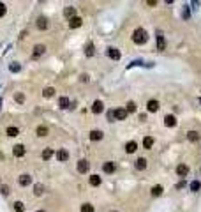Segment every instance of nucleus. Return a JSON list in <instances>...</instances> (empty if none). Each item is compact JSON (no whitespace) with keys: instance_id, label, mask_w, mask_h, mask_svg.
<instances>
[{"instance_id":"nucleus-1","label":"nucleus","mask_w":201,"mask_h":212,"mask_svg":"<svg viewBox=\"0 0 201 212\" xmlns=\"http://www.w3.org/2000/svg\"><path fill=\"white\" fill-rule=\"evenodd\" d=\"M132 41H134V44H145L148 41L146 30L145 28H136L134 32H132Z\"/></svg>"},{"instance_id":"nucleus-2","label":"nucleus","mask_w":201,"mask_h":212,"mask_svg":"<svg viewBox=\"0 0 201 212\" xmlns=\"http://www.w3.org/2000/svg\"><path fill=\"white\" fill-rule=\"evenodd\" d=\"M127 110H124V108H116V110H113V117H115V120H125L127 118Z\"/></svg>"},{"instance_id":"nucleus-3","label":"nucleus","mask_w":201,"mask_h":212,"mask_svg":"<svg viewBox=\"0 0 201 212\" xmlns=\"http://www.w3.org/2000/svg\"><path fill=\"white\" fill-rule=\"evenodd\" d=\"M106 53H108V57H110L111 60H120V57H122L120 49H116V48H113V46L106 49Z\"/></svg>"},{"instance_id":"nucleus-4","label":"nucleus","mask_w":201,"mask_h":212,"mask_svg":"<svg viewBox=\"0 0 201 212\" xmlns=\"http://www.w3.org/2000/svg\"><path fill=\"white\" fill-rule=\"evenodd\" d=\"M35 27H37L39 30H48V27H49V23H48V18H44V16H39V18H37V21H35Z\"/></svg>"},{"instance_id":"nucleus-5","label":"nucleus","mask_w":201,"mask_h":212,"mask_svg":"<svg viewBox=\"0 0 201 212\" xmlns=\"http://www.w3.org/2000/svg\"><path fill=\"white\" fill-rule=\"evenodd\" d=\"M88 170H90V163H88L87 159L78 161V171H79V173H87Z\"/></svg>"},{"instance_id":"nucleus-6","label":"nucleus","mask_w":201,"mask_h":212,"mask_svg":"<svg viewBox=\"0 0 201 212\" xmlns=\"http://www.w3.org/2000/svg\"><path fill=\"white\" fill-rule=\"evenodd\" d=\"M81 18H78V16H72V18H69V28H79L81 27Z\"/></svg>"},{"instance_id":"nucleus-7","label":"nucleus","mask_w":201,"mask_h":212,"mask_svg":"<svg viewBox=\"0 0 201 212\" xmlns=\"http://www.w3.org/2000/svg\"><path fill=\"white\" fill-rule=\"evenodd\" d=\"M157 49L159 51H164L166 49V41H164V35L161 32H157Z\"/></svg>"},{"instance_id":"nucleus-8","label":"nucleus","mask_w":201,"mask_h":212,"mask_svg":"<svg viewBox=\"0 0 201 212\" xmlns=\"http://www.w3.org/2000/svg\"><path fill=\"white\" fill-rule=\"evenodd\" d=\"M44 51H46V46L44 44H35L34 46V58H37V57H41V55H44Z\"/></svg>"},{"instance_id":"nucleus-9","label":"nucleus","mask_w":201,"mask_h":212,"mask_svg":"<svg viewBox=\"0 0 201 212\" xmlns=\"http://www.w3.org/2000/svg\"><path fill=\"white\" fill-rule=\"evenodd\" d=\"M176 175L178 177H187L189 175V166L187 165H178L176 166Z\"/></svg>"},{"instance_id":"nucleus-10","label":"nucleus","mask_w":201,"mask_h":212,"mask_svg":"<svg viewBox=\"0 0 201 212\" xmlns=\"http://www.w3.org/2000/svg\"><path fill=\"white\" fill-rule=\"evenodd\" d=\"M146 110L148 112H152V113H155L157 110H159V101H155V99H150L146 103Z\"/></svg>"},{"instance_id":"nucleus-11","label":"nucleus","mask_w":201,"mask_h":212,"mask_svg":"<svg viewBox=\"0 0 201 212\" xmlns=\"http://www.w3.org/2000/svg\"><path fill=\"white\" fill-rule=\"evenodd\" d=\"M30 182H32V177H30V175H27V173H25V175H21V177L18 179V184H19L21 187L30 186Z\"/></svg>"},{"instance_id":"nucleus-12","label":"nucleus","mask_w":201,"mask_h":212,"mask_svg":"<svg viewBox=\"0 0 201 212\" xmlns=\"http://www.w3.org/2000/svg\"><path fill=\"white\" fill-rule=\"evenodd\" d=\"M102 136H104V133H102V131H99V129L90 131V140L92 141H99V140H102Z\"/></svg>"},{"instance_id":"nucleus-13","label":"nucleus","mask_w":201,"mask_h":212,"mask_svg":"<svg viewBox=\"0 0 201 212\" xmlns=\"http://www.w3.org/2000/svg\"><path fill=\"white\" fill-rule=\"evenodd\" d=\"M13 154H14V157H23L25 156V147L23 145H14V148H13Z\"/></svg>"},{"instance_id":"nucleus-14","label":"nucleus","mask_w":201,"mask_h":212,"mask_svg":"<svg viewBox=\"0 0 201 212\" xmlns=\"http://www.w3.org/2000/svg\"><path fill=\"white\" fill-rule=\"evenodd\" d=\"M104 110V104H102V101H93V104H92V113H101Z\"/></svg>"},{"instance_id":"nucleus-15","label":"nucleus","mask_w":201,"mask_h":212,"mask_svg":"<svg viewBox=\"0 0 201 212\" xmlns=\"http://www.w3.org/2000/svg\"><path fill=\"white\" fill-rule=\"evenodd\" d=\"M136 150H138V143H136V141H127V143H125V152L127 154H134Z\"/></svg>"},{"instance_id":"nucleus-16","label":"nucleus","mask_w":201,"mask_h":212,"mask_svg":"<svg viewBox=\"0 0 201 212\" xmlns=\"http://www.w3.org/2000/svg\"><path fill=\"white\" fill-rule=\"evenodd\" d=\"M164 124H166L168 127H175V126H176V117H175V115H166Z\"/></svg>"},{"instance_id":"nucleus-17","label":"nucleus","mask_w":201,"mask_h":212,"mask_svg":"<svg viewBox=\"0 0 201 212\" xmlns=\"http://www.w3.org/2000/svg\"><path fill=\"white\" fill-rule=\"evenodd\" d=\"M57 159L58 161H67L69 159V152H67L65 148H60L58 152H57Z\"/></svg>"},{"instance_id":"nucleus-18","label":"nucleus","mask_w":201,"mask_h":212,"mask_svg":"<svg viewBox=\"0 0 201 212\" xmlns=\"http://www.w3.org/2000/svg\"><path fill=\"white\" fill-rule=\"evenodd\" d=\"M102 170L106 171V173H113V171L116 170V166H115V163H111V161H110V163H104L102 165Z\"/></svg>"},{"instance_id":"nucleus-19","label":"nucleus","mask_w":201,"mask_h":212,"mask_svg":"<svg viewBox=\"0 0 201 212\" xmlns=\"http://www.w3.org/2000/svg\"><path fill=\"white\" fill-rule=\"evenodd\" d=\"M95 53V46L92 44V43H87V46H85V55L87 57H92Z\"/></svg>"},{"instance_id":"nucleus-20","label":"nucleus","mask_w":201,"mask_h":212,"mask_svg":"<svg viewBox=\"0 0 201 212\" xmlns=\"http://www.w3.org/2000/svg\"><path fill=\"white\" fill-rule=\"evenodd\" d=\"M187 140L189 141H198L199 140V133H198V131H189V133H187Z\"/></svg>"},{"instance_id":"nucleus-21","label":"nucleus","mask_w":201,"mask_h":212,"mask_svg":"<svg viewBox=\"0 0 201 212\" xmlns=\"http://www.w3.org/2000/svg\"><path fill=\"white\" fill-rule=\"evenodd\" d=\"M53 157V148H44V150H42V159H44V161H49Z\"/></svg>"},{"instance_id":"nucleus-22","label":"nucleus","mask_w":201,"mask_h":212,"mask_svg":"<svg viewBox=\"0 0 201 212\" xmlns=\"http://www.w3.org/2000/svg\"><path fill=\"white\" fill-rule=\"evenodd\" d=\"M63 16H65V18L76 16V9H74V7H65V9H63Z\"/></svg>"},{"instance_id":"nucleus-23","label":"nucleus","mask_w":201,"mask_h":212,"mask_svg":"<svg viewBox=\"0 0 201 212\" xmlns=\"http://www.w3.org/2000/svg\"><path fill=\"white\" fill-rule=\"evenodd\" d=\"M35 133H37V136H41V138H44L48 133H49V131H48V127L46 126H39L37 127V131H35Z\"/></svg>"},{"instance_id":"nucleus-24","label":"nucleus","mask_w":201,"mask_h":212,"mask_svg":"<svg viewBox=\"0 0 201 212\" xmlns=\"http://www.w3.org/2000/svg\"><path fill=\"white\" fill-rule=\"evenodd\" d=\"M42 96H44L46 99L53 97V96H55V88H51V87H46L44 90H42Z\"/></svg>"},{"instance_id":"nucleus-25","label":"nucleus","mask_w":201,"mask_h":212,"mask_svg":"<svg viewBox=\"0 0 201 212\" xmlns=\"http://www.w3.org/2000/svg\"><path fill=\"white\" fill-rule=\"evenodd\" d=\"M5 134H7V136H18V134H19V129L11 126V127H7V129H5Z\"/></svg>"},{"instance_id":"nucleus-26","label":"nucleus","mask_w":201,"mask_h":212,"mask_svg":"<svg viewBox=\"0 0 201 212\" xmlns=\"http://www.w3.org/2000/svg\"><path fill=\"white\" fill-rule=\"evenodd\" d=\"M143 147H145V148H152V147H154V138H152V136H146V138L143 140Z\"/></svg>"},{"instance_id":"nucleus-27","label":"nucleus","mask_w":201,"mask_h":212,"mask_svg":"<svg viewBox=\"0 0 201 212\" xmlns=\"http://www.w3.org/2000/svg\"><path fill=\"white\" fill-rule=\"evenodd\" d=\"M136 168H138V170H145V168H146V159H145V157H140V159L136 161Z\"/></svg>"},{"instance_id":"nucleus-28","label":"nucleus","mask_w":201,"mask_h":212,"mask_svg":"<svg viewBox=\"0 0 201 212\" xmlns=\"http://www.w3.org/2000/svg\"><path fill=\"white\" fill-rule=\"evenodd\" d=\"M58 108H62V110L69 108V99H67V97H60V101H58Z\"/></svg>"},{"instance_id":"nucleus-29","label":"nucleus","mask_w":201,"mask_h":212,"mask_svg":"<svg viewBox=\"0 0 201 212\" xmlns=\"http://www.w3.org/2000/svg\"><path fill=\"white\" fill-rule=\"evenodd\" d=\"M90 186H101V177L99 175H92L90 177Z\"/></svg>"},{"instance_id":"nucleus-30","label":"nucleus","mask_w":201,"mask_h":212,"mask_svg":"<svg viewBox=\"0 0 201 212\" xmlns=\"http://www.w3.org/2000/svg\"><path fill=\"white\" fill-rule=\"evenodd\" d=\"M125 110H127V113H134L136 112V103H134V101H129Z\"/></svg>"},{"instance_id":"nucleus-31","label":"nucleus","mask_w":201,"mask_h":212,"mask_svg":"<svg viewBox=\"0 0 201 212\" xmlns=\"http://www.w3.org/2000/svg\"><path fill=\"white\" fill-rule=\"evenodd\" d=\"M42 191H44V186H42V184H35V187H34V195H35V196H41Z\"/></svg>"},{"instance_id":"nucleus-32","label":"nucleus","mask_w":201,"mask_h":212,"mask_svg":"<svg viewBox=\"0 0 201 212\" xmlns=\"http://www.w3.org/2000/svg\"><path fill=\"white\" fill-rule=\"evenodd\" d=\"M162 191H164V189H162V186H154L152 195H154V196H161V195H162Z\"/></svg>"},{"instance_id":"nucleus-33","label":"nucleus","mask_w":201,"mask_h":212,"mask_svg":"<svg viewBox=\"0 0 201 212\" xmlns=\"http://www.w3.org/2000/svg\"><path fill=\"white\" fill-rule=\"evenodd\" d=\"M9 69H11V73H19V71H21V66H19L18 62H13V64L9 66Z\"/></svg>"},{"instance_id":"nucleus-34","label":"nucleus","mask_w":201,"mask_h":212,"mask_svg":"<svg viewBox=\"0 0 201 212\" xmlns=\"http://www.w3.org/2000/svg\"><path fill=\"white\" fill-rule=\"evenodd\" d=\"M189 187H190V191H199V189H201V182H198V180H192Z\"/></svg>"},{"instance_id":"nucleus-35","label":"nucleus","mask_w":201,"mask_h":212,"mask_svg":"<svg viewBox=\"0 0 201 212\" xmlns=\"http://www.w3.org/2000/svg\"><path fill=\"white\" fill-rule=\"evenodd\" d=\"M81 212H93V205L92 203H83L81 205Z\"/></svg>"},{"instance_id":"nucleus-36","label":"nucleus","mask_w":201,"mask_h":212,"mask_svg":"<svg viewBox=\"0 0 201 212\" xmlns=\"http://www.w3.org/2000/svg\"><path fill=\"white\" fill-rule=\"evenodd\" d=\"M14 210H16V212H23V210H25L23 203H21V201H16V203H14Z\"/></svg>"},{"instance_id":"nucleus-37","label":"nucleus","mask_w":201,"mask_h":212,"mask_svg":"<svg viewBox=\"0 0 201 212\" xmlns=\"http://www.w3.org/2000/svg\"><path fill=\"white\" fill-rule=\"evenodd\" d=\"M5 13H7V7H5V4H4V2H0V18H2V16H5Z\"/></svg>"},{"instance_id":"nucleus-38","label":"nucleus","mask_w":201,"mask_h":212,"mask_svg":"<svg viewBox=\"0 0 201 212\" xmlns=\"http://www.w3.org/2000/svg\"><path fill=\"white\" fill-rule=\"evenodd\" d=\"M14 99L18 101V103H23V101H25V96H23V94H16V96H14Z\"/></svg>"},{"instance_id":"nucleus-39","label":"nucleus","mask_w":201,"mask_h":212,"mask_svg":"<svg viewBox=\"0 0 201 212\" xmlns=\"http://www.w3.org/2000/svg\"><path fill=\"white\" fill-rule=\"evenodd\" d=\"M0 191H2L4 195H9V187L7 186H2V187H0Z\"/></svg>"},{"instance_id":"nucleus-40","label":"nucleus","mask_w":201,"mask_h":212,"mask_svg":"<svg viewBox=\"0 0 201 212\" xmlns=\"http://www.w3.org/2000/svg\"><path fill=\"white\" fill-rule=\"evenodd\" d=\"M108 118L111 120V122H115V117H113V110H110V112H108Z\"/></svg>"},{"instance_id":"nucleus-41","label":"nucleus","mask_w":201,"mask_h":212,"mask_svg":"<svg viewBox=\"0 0 201 212\" xmlns=\"http://www.w3.org/2000/svg\"><path fill=\"white\" fill-rule=\"evenodd\" d=\"M184 18L189 19V7H187V5H185V9H184Z\"/></svg>"},{"instance_id":"nucleus-42","label":"nucleus","mask_w":201,"mask_h":212,"mask_svg":"<svg viewBox=\"0 0 201 212\" xmlns=\"http://www.w3.org/2000/svg\"><path fill=\"white\" fill-rule=\"evenodd\" d=\"M182 187H185V182H184V180H182V182H178V184H176V189H182Z\"/></svg>"},{"instance_id":"nucleus-43","label":"nucleus","mask_w":201,"mask_h":212,"mask_svg":"<svg viewBox=\"0 0 201 212\" xmlns=\"http://www.w3.org/2000/svg\"><path fill=\"white\" fill-rule=\"evenodd\" d=\"M146 4H148V5H155L157 0H146Z\"/></svg>"},{"instance_id":"nucleus-44","label":"nucleus","mask_w":201,"mask_h":212,"mask_svg":"<svg viewBox=\"0 0 201 212\" xmlns=\"http://www.w3.org/2000/svg\"><path fill=\"white\" fill-rule=\"evenodd\" d=\"M175 2V0H166V4H173Z\"/></svg>"},{"instance_id":"nucleus-45","label":"nucleus","mask_w":201,"mask_h":212,"mask_svg":"<svg viewBox=\"0 0 201 212\" xmlns=\"http://www.w3.org/2000/svg\"><path fill=\"white\" fill-rule=\"evenodd\" d=\"M0 104H2V99H0ZM0 108H2V106H0Z\"/></svg>"},{"instance_id":"nucleus-46","label":"nucleus","mask_w":201,"mask_h":212,"mask_svg":"<svg viewBox=\"0 0 201 212\" xmlns=\"http://www.w3.org/2000/svg\"><path fill=\"white\" fill-rule=\"evenodd\" d=\"M199 104H201V97H199Z\"/></svg>"},{"instance_id":"nucleus-47","label":"nucleus","mask_w":201,"mask_h":212,"mask_svg":"<svg viewBox=\"0 0 201 212\" xmlns=\"http://www.w3.org/2000/svg\"><path fill=\"white\" fill-rule=\"evenodd\" d=\"M37 212H44V210H37Z\"/></svg>"}]
</instances>
